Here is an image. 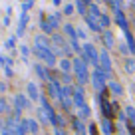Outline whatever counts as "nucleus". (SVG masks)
<instances>
[{"label":"nucleus","mask_w":135,"mask_h":135,"mask_svg":"<svg viewBox=\"0 0 135 135\" xmlns=\"http://www.w3.org/2000/svg\"><path fill=\"white\" fill-rule=\"evenodd\" d=\"M34 70H36V74H38V78H40L42 81H46V80L52 81V80H54V78L50 76V72L46 70V66H44V64H36V66H34Z\"/></svg>","instance_id":"9b49d317"},{"label":"nucleus","mask_w":135,"mask_h":135,"mask_svg":"<svg viewBox=\"0 0 135 135\" xmlns=\"http://www.w3.org/2000/svg\"><path fill=\"white\" fill-rule=\"evenodd\" d=\"M119 54H121V56H125V58H129V54H131L129 46H127V44H119Z\"/></svg>","instance_id":"c756f323"},{"label":"nucleus","mask_w":135,"mask_h":135,"mask_svg":"<svg viewBox=\"0 0 135 135\" xmlns=\"http://www.w3.org/2000/svg\"><path fill=\"white\" fill-rule=\"evenodd\" d=\"M125 117L129 119L131 125L135 127V107H133V105H127V107H125Z\"/></svg>","instance_id":"393cba45"},{"label":"nucleus","mask_w":135,"mask_h":135,"mask_svg":"<svg viewBox=\"0 0 135 135\" xmlns=\"http://www.w3.org/2000/svg\"><path fill=\"white\" fill-rule=\"evenodd\" d=\"M80 58H84L88 64H93V68H99V52L95 50V46H93L91 42L84 44V54H81Z\"/></svg>","instance_id":"f03ea898"},{"label":"nucleus","mask_w":135,"mask_h":135,"mask_svg":"<svg viewBox=\"0 0 135 135\" xmlns=\"http://www.w3.org/2000/svg\"><path fill=\"white\" fill-rule=\"evenodd\" d=\"M42 20H40V28H42V32L44 34H52L56 30V26H54V22H52V18L50 16H46V14H42Z\"/></svg>","instance_id":"1a4fd4ad"},{"label":"nucleus","mask_w":135,"mask_h":135,"mask_svg":"<svg viewBox=\"0 0 135 135\" xmlns=\"http://www.w3.org/2000/svg\"><path fill=\"white\" fill-rule=\"evenodd\" d=\"M107 88H109L115 95H123V88H121V84H117V81L109 80V81H107Z\"/></svg>","instance_id":"aec40b11"},{"label":"nucleus","mask_w":135,"mask_h":135,"mask_svg":"<svg viewBox=\"0 0 135 135\" xmlns=\"http://www.w3.org/2000/svg\"><path fill=\"white\" fill-rule=\"evenodd\" d=\"M0 91H6V84H2V81H0Z\"/></svg>","instance_id":"ea45409f"},{"label":"nucleus","mask_w":135,"mask_h":135,"mask_svg":"<svg viewBox=\"0 0 135 135\" xmlns=\"http://www.w3.org/2000/svg\"><path fill=\"white\" fill-rule=\"evenodd\" d=\"M89 115H91V109H89V105H85V107H81V109H78V115H76V117L84 121V119H88Z\"/></svg>","instance_id":"5701e85b"},{"label":"nucleus","mask_w":135,"mask_h":135,"mask_svg":"<svg viewBox=\"0 0 135 135\" xmlns=\"http://www.w3.org/2000/svg\"><path fill=\"white\" fill-rule=\"evenodd\" d=\"M101 34H103V42H105V48H109V50H111V48L115 46V38H113V34H111L109 30H103Z\"/></svg>","instance_id":"6ab92c4d"},{"label":"nucleus","mask_w":135,"mask_h":135,"mask_svg":"<svg viewBox=\"0 0 135 135\" xmlns=\"http://www.w3.org/2000/svg\"><path fill=\"white\" fill-rule=\"evenodd\" d=\"M54 6H62V0H54Z\"/></svg>","instance_id":"a19ab883"},{"label":"nucleus","mask_w":135,"mask_h":135,"mask_svg":"<svg viewBox=\"0 0 135 135\" xmlns=\"http://www.w3.org/2000/svg\"><path fill=\"white\" fill-rule=\"evenodd\" d=\"M6 48H8V50H14V48H16V38H8L6 40Z\"/></svg>","instance_id":"72a5a7b5"},{"label":"nucleus","mask_w":135,"mask_h":135,"mask_svg":"<svg viewBox=\"0 0 135 135\" xmlns=\"http://www.w3.org/2000/svg\"><path fill=\"white\" fill-rule=\"evenodd\" d=\"M58 68H60V72L62 74H70V70H74V64L70 58H62L58 62Z\"/></svg>","instance_id":"ddd939ff"},{"label":"nucleus","mask_w":135,"mask_h":135,"mask_svg":"<svg viewBox=\"0 0 135 135\" xmlns=\"http://www.w3.org/2000/svg\"><path fill=\"white\" fill-rule=\"evenodd\" d=\"M78 38L80 40H88V34H85L84 28H78Z\"/></svg>","instance_id":"f704fd0d"},{"label":"nucleus","mask_w":135,"mask_h":135,"mask_svg":"<svg viewBox=\"0 0 135 135\" xmlns=\"http://www.w3.org/2000/svg\"><path fill=\"white\" fill-rule=\"evenodd\" d=\"M88 14H91L93 18H97V20H99V16H101V10H99V6H97L95 2H91V4H89V8H88Z\"/></svg>","instance_id":"b1692460"},{"label":"nucleus","mask_w":135,"mask_h":135,"mask_svg":"<svg viewBox=\"0 0 135 135\" xmlns=\"http://www.w3.org/2000/svg\"><path fill=\"white\" fill-rule=\"evenodd\" d=\"M26 91H28V97H30V101H34V99H40L38 85L34 84V81H28V85H26Z\"/></svg>","instance_id":"f8f14e48"},{"label":"nucleus","mask_w":135,"mask_h":135,"mask_svg":"<svg viewBox=\"0 0 135 135\" xmlns=\"http://www.w3.org/2000/svg\"><path fill=\"white\" fill-rule=\"evenodd\" d=\"M26 24H28V12H26V10H22V14H20V22H18V34H16V36H24Z\"/></svg>","instance_id":"4468645a"},{"label":"nucleus","mask_w":135,"mask_h":135,"mask_svg":"<svg viewBox=\"0 0 135 135\" xmlns=\"http://www.w3.org/2000/svg\"><path fill=\"white\" fill-rule=\"evenodd\" d=\"M20 52H22V58H24V62H28V56H30V48H28V46H20Z\"/></svg>","instance_id":"473e14b6"},{"label":"nucleus","mask_w":135,"mask_h":135,"mask_svg":"<svg viewBox=\"0 0 135 135\" xmlns=\"http://www.w3.org/2000/svg\"><path fill=\"white\" fill-rule=\"evenodd\" d=\"M60 78H62V85H70L72 84V76H70V74H62Z\"/></svg>","instance_id":"2f4dec72"},{"label":"nucleus","mask_w":135,"mask_h":135,"mask_svg":"<svg viewBox=\"0 0 135 135\" xmlns=\"http://www.w3.org/2000/svg\"><path fill=\"white\" fill-rule=\"evenodd\" d=\"M74 64V74H76V81L78 85H85L91 78H89V72H88V62H85L84 58H80V56H76V58L72 60Z\"/></svg>","instance_id":"f257e3e1"},{"label":"nucleus","mask_w":135,"mask_h":135,"mask_svg":"<svg viewBox=\"0 0 135 135\" xmlns=\"http://www.w3.org/2000/svg\"><path fill=\"white\" fill-rule=\"evenodd\" d=\"M34 52H36V56H38L42 62H46L48 68H52V66L58 64V58H56V54L52 52V48H48V50H34Z\"/></svg>","instance_id":"20e7f679"},{"label":"nucleus","mask_w":135,"mask_h":135,"mask_svg":"<svg viewBox=\"0 0 135 135\" xmlns=\"http://www.w3.org/2000/svg\"><path fill=\"white\" fill-rule=\"evenodd\" d=\"M88 129H89V135H97V125H95V123H89V127H88Z\"/></svg>","instance_id":"c9c22d12"},{"label":"nucleus","mask_w":135,"mask_h":135,"mask_svg":"<svg viewBox=\"0 0 135 135\" xmlns=\"http://www.w3.org/2000/svg\"><path fill=\"white\" fill-rule=\"evenodd\" d=\"M6 129V125H4V123H2V119H0V133H2V131H4Z\"/></svg>","instance_id":"58836bf2"},{"label":"nucleus","mask_w":135,"mask_h":135,"mask_svg":"<svg viewBox=\"0 0 135 135\" xmlns=\"http://www.w3.org/2000/svg\"><path fill=\"white\" fill-rule=\"evenodd\" d=\"M64 32L68 34V38H70V42L72 40H78V28L72 24H64Z\"/></svg>","instance_id":"f3484780"},{"label":"nucleus","mask_w":135,"mask_h":135,"mask_svg":"<svg viewBox=\"0 0 135 135\" xmlns=\"http://www.w3.org/2000/svg\"><path fill=\"white\" fill-rule=\"evenodd\" d=\"M97 2H107V4H109V0H95V4H97Z\"/></svg>","instance_id":"37998d69"},{"label":"nucleus","mask_w":135,"mask_h":135,"mask_svg":"<svg viewBox=\"0 0 135 135\" xmlns=\"http://www.w3.org/2000/svg\"><path fill=\"white\" fill-rule=\"evenodd\" d=\"M74 10H76V6H74V4H64V14H66V16H72Z\"/></svg>","instance_id":"7c9ffc66"},{"label":"nucleus","mask_w":135,"mask_h":135,"mask_svg":"<svg viewBox=\"0 0 135 135\" xmlns=\"http://www.w3.org/2000/svg\"><path fill=\"white\" fill-rule=\"evenodd\" d=\"M93 70H95V68H93ZM99 70L105 74V78L109 80V76H111V58H109V52L107 50L99 52Z\"/></svg>","instance_id":"7ed1b4c3"},{"label":"nucleus","mask_w":135,"mask_h":135,"mask_svg":"<svg viewBox=\"0 0 135 135\" xmlns=\"http://www.w3.org/2000/svg\"><path fill=\"white\" fill-rule=\"evenodd\" d=\"M101 131L105 135H113V123H111L109 119H103V121H101Z\"/></svg>","instance_id":"412c9836"},{"label":"nucleus","mask_w":135,"mask_h":135,"mask_svg":"<svg viewBox=\"0 0 135 135\" xmlns=\"http://www.w3.org/2000/svg\"><path fill=\"white\" fill-rule=\"evenodd\" d=\"M85 24H88L89 30H93V32H103V30H101V26H99V22H97V18H93L91 14H88V16H85Z\"/></svg>","instance_id":"2eb2a0df"},{"label":"nucleus","mask_w":135,"mask_h":135,"mask_svg":"<svg viewBox=\"0 0 135 135\" xmlns=\"http://www.w3.org/2000/svg\"><path fill=\"white\" fill-rule=\"evenodd\" d=\"M14 105H16V109H30V107H32V101H30L28 95L18 93V95H14Z\"/></svg>","instance_id":"6e6552de"},{"label":"nucleus","mask_w":135,"mask_h":135,"mask_svg":"<svg viewBox=\"0 0 135 135\" xmlns=\"http://www.w3.org/2000/svg\"><path fill=\"white\" fill-rule=\"evenodd\" d=\"M62 88H64L62 81H58L56 78H54L52 81H48V91H50V97H52V99H58V101L62 99Z\"/></svg>","instance_id":"39448f33"},{"label":"nucleus","mask_w":135,"mask_h":135,"mask_svg":"<svg viewBox=\"0 0 135 135\" xmlns=\"http://www.w3.org/2000/svg\"><path fill=\"white\" fill-rule=\"evenodd\" d=\"M22 127H24L28 133H32V135L40 133V123L36 121V119H32V117H24L22 119Z\"/></svg>","instance_id":"0eeeda50"},{"label":"nucleus","mask_w":135,"mask_h":135,"mask_svg":"<svg viewBox=\"0 0 135 135\" xmlns=\"http://www.w3.org/2000/svg\"><path fill=\"white\" fill-rule=\"evenodd\" d=\"M6 76H8V78H12V76H14V72H12V68H6Z\"/></svg>","instance_id":"e433bc0d"},{"label":"nucleus","mask_w":135,"mask_h":135,"mask_svg":"<svg viewBox=\"0 0 135 135\" xmlns=\"http://www.w3.org/2000/svg\"><path fill=\"white\" fill-rule=\"evenodd\" d=\"M115 12V22L119 24V28L125 32V30H129L127 28V20H125V14H123V10H113Z\"/></svg>","instance_id":"dca6fc26"},{"label":"nucleus","mask_w":135,"mask_h":135,"mask_svg":"<svg viewBox=\"0 0 135 135\" xmlns=\"http://www.w3.org/2000/svg\"><path fill=\"white\" fill-rule=\"evenodd\" d=\"M74 105L78 109L88 105V101H85V93H84V85H76V93H74Z\"/></svg>","instance_id":"423d86ee"},{"label":"nucleus","mask_w":135,"mask_h":135,"mask_svg":"<svg viewBox=\"0 0 135 135\" xmlns=\"http://www.w3.org/2000/svg\"><path fill=\"white\" fill-rule=\"evenodd\" d=\"M8 111H10L8 101H6L4 97H0V113H8Z\"/></svg>","instance_id":"c85d7f7f"},{"label":"nucleus","mask_w":135,"mask_h":135,"mask_svg":"<svg viewBox=\"0 0 135 135\" xmlns=\"http://www.w3.org/2000/svg\"><path fill=\"white\" fill-rule=\"evenodd\" d=\"M99 26H101V30H109V26H111V18L107 16V14H101L99 16Z\"/></svg>","instance_id":"4be33fe9"},{"label":"nucleus","mask_w":135,"mask_h":135,"mask_svg":"<svg viewBox=\"0 0 135 135\" xmlns=\"http://www.w3.org/2000/svg\"><path fill=\"white\" fill-rule=\"evenodd\" d=\"M50 48V42H48L46 34H38L34 38V50H48Z\"/></svg>","instance_id":"9d476101"},{"label":"nucleus","mask_w":135,"mask_h":135,"mask_svg":"<svg viewBox=\"0 0 135 135\" xmlns=\"http://www.w3.org/2000/svg\"><path fill=\"white\" fill-rule=\"evenodd\" d=\"M56 135H66V131L64 129H56Z\"/></svg>","instance_id":"4c0bfd02"},{"label":"nucleus","mask_w":135,"mask_h":135,"mask_svg":"<svg viewBox=\"0 0 135 135\" xmlns=\"http://www.w3.org/2000/svg\"><path fill=\"white\" fill-rule=\"evenodd\" d=\"M125 70L129 74H135V58H125Z\"/></svg>","instance_id":"a878e982"},{"label":"nucleus","mask_w":135,"mask_h":135,"mask_svg":"<svg viewBox=\"0 0 135 135\" xmlns=\"http://www.w3.org/2000/svg\"><path fill=\"white\" fill-rule=\"evenodd\" d=\"M80 2H84V4H88V6L91 4V0H80Z\"/></svg>","instance_id":"79ce46f5"},{"label":"nucleus","mask_w":135,"mask_h":135,"mask_svg":"<svg viewBox=\"0 0 135 135\" xmlns=\"http://www.w3.org/2000/svg\"><path fill=\"white\" fill-rule=\"evenodd\" d=\"M72 125H74V129H76V135H85V125H84V121H81V119L74 117V119H72Z\"/></svg>","instance_id":"a211bd4d"},{"label":"nucleus","mask_w":135,"mask_h":135,"mask_svg":"<svg viewBox=\"0 0 135 135\" xmlns=\"http://www.w3.org/2000/svg\"><path fill=\"white\" fill-rule=\"evenodd\" d=\"M101 109H103V113H105V119L113 115V113H111V105H109V103H107L105 99H101Z\"/></svg>","instance_id":"cd10ccee"},{"label":"nucleus","mask_w":135,"mask_h":135,"mask_svg":"<svg viewBox=\"0 0 135 135\" xmlns=\"http://www.w3.org/2000/svg\"><path fill=\"white\" fill-rule=\"evenodd\" d=\"M125 40H127V46H129V50L135 52V40H133V36H131L129 30H125Z\"/></svg>","instance_id":"bb28decb"}]
</instances>
